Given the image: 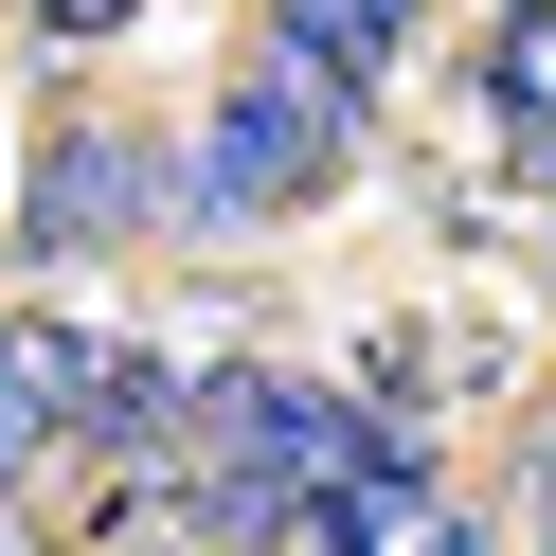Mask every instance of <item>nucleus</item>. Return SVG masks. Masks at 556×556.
<instances>
[{"instance_id":"f257e3e1","label":"nucleus","mask_w":556,"mask_h":556,"mask_svg":"<svg viewBox=\"0 0 556 556\" xmlns=\"http://www.w3.org/2000/svg\"><path fill=\"white\" fill-rule=\"evenodd\" d=\"M359 109H377V90H341V73H305V54L269 37L252 73L216 90V126H198V162H180V216H198V233H233V216H252V198H305V180H324L341 144H359Z\"/></svg>"},{"instance_id":"f03ea898","label":"nucleus","mask_w":556,"mask_h":556,"mask_svg":"<svg viewBox=\"0 0 556 556\" xmlns=\"http://www.w3.org/2000/svg\"><path fill=\"white\" fill-rule=\"evenodd\" d=\"M37 18H54V37H109V18H144V0H37Z\"/></svg>"}]
</instances>
